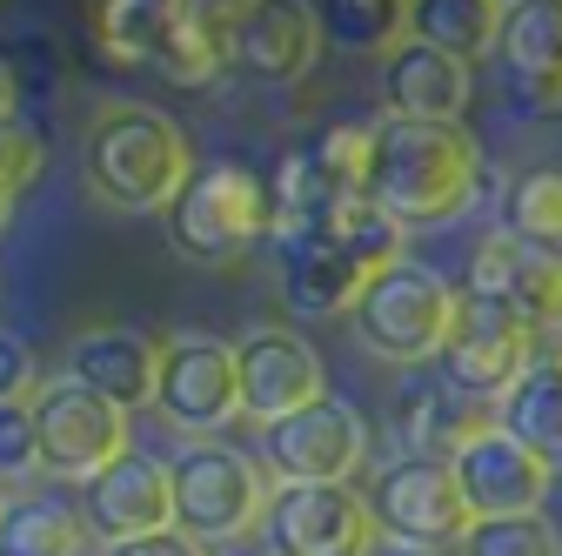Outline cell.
Segmentation results:
<instances>
[{
  "label": "cell",
  "mask_w": 562,
  "mask_h": 556,
  "mask_svg": "<svg viewBox=\"0 0 562 556\" xmlns=\"http://www.w3.org/2000/svg\"><path fill=\"white\" fill-rule=\"evenodd\" d=\"M449 469H456V482H462V497H469L475 523H496V516H542L549 482H555V469H549L536 449H522L509 430H482Z\"/></svg>",
  "instance_id": "cell-16"
},
{
  "label": "cell",
  "mask_w": 562,
  "mask_h": 556,
  "mask_svg": "<svg viewBox=\"0 0 562 556\" xmlns=\"http://www.w3.org/2000/svg\"><path fill=\"white\" fill-rule=\"evenodd\" d=\"M369 516L382 543H402V549H462V536L475 530L456 469L436 456H389L369 476Z\"/></svg>",
  "instance_id": "cell-8"
},
{
  "label": "cell",
  "mask_w": 562,
  "mask_h": 556,
  "mask_svg": "<svg viewBox=\"0 0 562 556\" xmlns=\"http://www.w3.org/2000/svg\"><path fill=\"white\" fill-rule=\"evenodd\" d=\"M155 409L188 436L207 443L222 436L235 415H241V369H235V342L222 335H161V369H155Z\"/></svg>",
  "instance_id": "cell-9"
},
{
  "label": "cell",
  "mask_w": 562,
  "mask_h": 556,
  "mask_svg": "<svg viewBox=\"0 0 562 556\" xmlns=\"http://www.w3.org/2000/svg\"><path fill=\"white\" fill-rule=\"evenodd\" d=\"M456 309H462V289H449L429 262L402 255L395 268H382L375 282L362 289V302H356V342L375 363H395V369L436 363L449 329H456Z\"/></svg>",
  "instance_id": "cell-7"
},
{
  "label": "cell",
  "mask_w": 562,
  "mask_h": 556,
  "mask_svg": "<svg viewBox=\"0 0 562 556\" xmlns=\"http://www.w3.org/2000/svg\"><path fill=\"white\" fill-rule=\"evenodd\" d=\"M41 469L34 443V402H0V482H21Z\"/></svg>",
  "instance_id": "cell-30"
},
{
  "label": "cell",
  "mask_w": 562,
  "mask_h": 556,
  "mask_svg": "<svg viewBox=\"0 0 562 556\" xmlns=\"http://www.w3.org/2000/svg\"><path fill=\"white\" fill-rule=\"evenodd\" d=\"M94 530L60 497H8L0 503V556H88Z\"/></svg>",
  "instance_id": "cell-24"
},
{
  "label": "cell",
  "mask_w": 562,
  "mask_h": 556,
  "mask_svg": "<svg viewBox=\"0 0 562 556\" xmlns=\"http://www.w3.org/2000/svg\"><path fill=\"white\" fill-rule=\"evenodd\" d=\"M496 430H509L522 449L562 469V349H536L529 376L496 402Z\"/></svg>",
  "instance_id": "cell-23"
},
{
  "label": "cell",
  "mask_w": 562,
  "mask_h": 556,
  "mask_svg": "<svg viewBox=\"0 0 562 556\" xmlns=\"http://www.w3.org/2000/svg\"><path fill=\"white\" fill-rule=\"evenodd\" d=\"M322 41H335L341 54H395L408 41V0H328L315 8Z\"/></svg>",
  "instance_id": "cell-26"
},
{
  "label": "cell",
  "mask_w": 562,
  "mask_h": 556,
  "mask_svg": "<svg viewBox=\"0 0 562 556\" xmlns=\"http://www.w3.org/2000/svg\"><path fill=\"white\" fill-rule=\"evenodd\" d=\"M168 482H175V530L194 536L201 549H235V543L261 536L274 482L255 456L228 449L222 436L188 443L168 463Z\"/></svg>",
  "instance_id": "cell-6"
},
{
  "label": "cell",
  "mask_w": 562,
  "mask_h": 556,
  "mask_svg": "<svg viewBox=\"0 0 562 556\" xmlns=\"http://www.w3.org/2000/svg\"><path fill=\"white\" fill-rule=\"evenodd\" d=\"M482 430H496V409L462 402L456 389H415V396H402V409H395L402 456H436V463H456Z\"/></svg>",
  "instance_id": "cell-22"
},
{
  "label": "cell",
  "mask_w": 562,
  "mask_h": 556,
  "mask_svg": "<svg viewBox=\"0 0 562 556\" xmlns=\"http://www.w3.org/2000/svg\"><path fill=\"white\" fill-rule=\"evenodd\" d=\"M536 349H542V335H529L503 302H475V296H462L456 329H449V342H442L436 369H442V389H456L462 402L496 409V402L529 376Z\"/></svg>",
  "instance_id": "cell-12"
},
{
  "label": "cell",
  "mask_w": 562,
  "mask_h": 556,
  "mask_svg": "<svg viewBox=\"0 0 562 556\" xmlns=\"http://www.w3.org/2000/svg\"><path fill=\"white\" fill-rule=\"evenodd\" d=\"M228 54H235V75L289 88V81L308 75L315 54H322V21H315V8H268V0L248 8V0H235Z\"/></svg>",
  "instance_id": "cell-19"
},
{
  "label": "cell",
  "mask_w": 562,
  "mask_h": 556,
  "mask_svg": "<svg viewBox=\"0 0 562 556\" xmlns=\"http://www.w3.org/2000/svg\"><path fill=\"white\" fill-rule=\"evenodd\" d=\"M161 235L194 268H235L274 235L268 181L241 162H207L188 175V188L161 208Z\"/></svg>",
  "instance_id": "cell-5"
},
{
  "label": "cell",
  "mask_w": 562,
  "mask_h": 556,
  "mask_svg": "<svg viewBox=\"0 0 562 556\" xmlns=\"http://www.w3.org/2000/svg\"><path fill=\"white\" fill-rule=\"evenodd\" d=\"M34 443H41V469L60 482H94L101 469H114L134 443H127V409L101 402L81 382H41L34 389Z\"/></svg>",
  "instance_id": "cell-11"
},
{
  "label": "cell",
  "mask_w": 562,
  "mask_h": 556,
  "mask_svg": "<svg viewBox=\"0 0 562 556\" xmlns=\"http://www.w3.org/2000/svg\"><path fill=\"white\" fill-rule=\"evenodd\" d=\"M34 389H41V363H34V349H27L21 335L0 329V402H34Z\"/></svg>",
  "instance_id": "cell-31"
},
{
  "label": "cell",
  "mask_w": 562,
  "mask_h": 556,
  "mask_svg": "<svg viewBox=\"0 0 562 556\" xmlns=\"http://www.w3.org/2000/svg\"><path fill=\"white\" fill-rule=\"evenodd\" d=\"M228 21L235 8H201V0H108L94 14V41L121 67H155L175 88H207L235 67Z\"/></svg>",
  "instance_id": "cell-4"
},
{
  "label": "cell",
  "mask_w": 562,
  "mask_h": 556,
  "mask_svg": "<svg viewBox=\"0 0 562 556\" xmlns=\"http://www.w3.org/2000/svg\"><path fill=\"white\" fill-rule=\"evenodd\" d=\"M215 556H274L268 543H235V549H215Z\"/></svg>",
  "instance_id": "cell-34"
},
{
  "label": "cell",
  "mask_w": 562,
  "mask_h": 556,
  "mask_svg": "<svg viewBox=\"0 0 562 556\" xmlns=\"http://www.w3.org/2000/svg\"><path fill=\"white\" fill-rule=\"evenodd\" d=\"M235 369H241V415L248 423H281L308 402L328 396V369L315 356V342L295 329H255L235 342Z\"/></svg>",
  "instance_id": "cell-15"
},
{
  "label": "cell",
  "mask_w": 562,
  "mask_h": 556,
  "mask_svg": "<svg viewBox=\"0 0 562 556\" xmlns=\"http://www.w3.org/2000/svg\"><path fill=\"white\" fill-rule=\"evenodd\" d=\"M456 556H562V530L549 516H496L475 523Z\"/></svg>",
  "instance_id": "cell-28"
},
{
  "label": "cell",
  "mask_w": 562,
  "mask_h": 556,
  "mask_svg": "<svg viewBox=\"0 0 562 556\" xmlns=\"http://www.w3.org/2000/svg\"><path fill=\"white\" fill-rule=\"evenodd\" d=\"M268 248L281 275V302L295 315H356L362 289L402 262V229L369 201H335L308 208L295 222H274Z\"/></svg>",
  "instance_id": "cell-1"
},
{
  "label": "cell",
  "mask_w": 562,
  "mask_h": 556,
  "mask_svg": "<svg viewBox=\"0 0 562 556\" xmlns=\"http://www.w3.org/2000/svg\"><path fill=\"white\" fill-rule=\"evenodd\" d=\"M101 556H215V549H201V543L181 536V530H161V536H140V543H114V549H101Z\"/></svg>",
  "instance_id": "cell-32"
},
{
  "label": "cell",
  "mask_w": 562,
  "mask_h": 556,
  "mask_svg": "<svg viewBox=\"0 0 562 556\" xmlns=\"http://www.w3.org/2000/svg\"><path fill=\"white\" fill-rule=\"evenodd\" d=\"M503 21H509L503 0H415L408 8V34L415 41H429V47H442V54H456L469 67L488 47H503Z\"/></svg>",
  "instance_id": "cell-25"
},
{
  "label": "cell",
  "mask_w": 562,
  "mask_h": 556,
  "mask_svg": "<svg viewBox=\"0 0 562 556\" xmlns=\"http://www.w3.org/2000/svg\"><path fill=\"white\" fill-rule=\"evenodd\" d=\"M503 67H509V108L529 121L562 114V0H522L503 21Z\"/></svg>",
  "instance_id": "cell-20"
},
{
  "label": "cell",
  "mask_w": 562,
  "mask_h": 556,
  "mask_svg": "<svg viewBox=\"0 0 562 556\" xmlns=\"http://www.w3.org/2000/svg\"><path fill=\"white\" fill-rule=\"evenodd\" d=\"M41 168H47V142L34 127L8 121V127H0V229H8V215H14V201L27 194V181H41Z\"/></svg>",
  "instance_id": "cell-29"
},
{
  "label": "cell",
  "mask_w": 562,
  "mask_h": 556,
  "mask_svg": "<svg viewBox=\"0 0 562 556\" xmlns=\"http://www.w3.org/2000/svg\"><path fill=\"white\" fill-rule=\"evenodd\" d=\"M194 148L175 114L148 101H101L81 142V181L114 215H161V208L188 188Z\"/></svg>",
  "instance_id": "cell-3"
},
{
  "label": "cell",
  "mask_w": 562,
  "mask_h": 556,
  "mask_svg": "<svg viewBox=\"0 0 562 556\" xmlns=\"http://www.w3.org/2000/svg\"><path fill=\"white\" fill-rule=\"evenodd\" d=\"M261 543L274 556H375L382 530L356 482H274Z\"/></svg>",
  "instance_id": "cell-10"
},
{
  "label": "cell",
  "mask_w": 562,
  "mask_h": 556,
  "mask_svg": "<svg viewBox=\"0 0 562 556\" xmlns=\"http://www.w3.org/2000/svg\"><path fill=\"white\" fill-rule=\"evenodd\" d=\"M503 235L562 248V168H522L503 188Z\"/></svg>",
  "instance_id": "cell-27"
},
{
  "label": "cell",
  "mask_w": 562,
  "mask_h": 556,
  "mask_svg": "<svg viewBox=\"0 0 562 556\" xmlns=\"http://www.w3.org/2000/svg\"><path fill=\"white\" fill-rule=\"evenodd\" d=\"M362 463H369V423L341 396H322L261 430V469L274 482H356Z\"/></svg>",
  "instance_id": "cell-13"
},
{
  "label": "cell",
  "mask_w": 562,
  "mask_h": 556,
  "mask_svg": "<svg viewBox=\"0 0 562 556\" xmlns=\"http://www.w3.org/2000/svg\"><path fill=\"white\" fill-rule=\"evenodd\" d=\"M0 503H8V497H0Z\"/></svg>",
  "instance_id": "cell-35"
},
{
  "label": "cell",
  "mask_w": 562,
  "mask_h": 556,
  "mask_svg": "<svg viewBox=\"0 0 562 556\" xmlns=\"http://www.w3.org/2000/svg\"><path fill=\"white\" fill-rule=\"evenodd\" d=\"M155 369H161V335L140 329H81L67 342V382L94 389L114 409H140L155 402Z\"/></svg>",
  "instance_id": "cell-21"
},
{
  "label": "cell",
  "mask_w": 562,
  "mask_h": 556,
  "mask_svg": "<svg viewBox=\"0 0 562 556\" xmlns=\"http://www.w3.org/2000/svg\"><path fill=\"white\" fill-rule=\"evenodd\" d=\"M81 516H88V530H94L108 549L175 530V482H168V463L148 456V449H127L114 469H101V476L88 482Z\"/></svg>",
  "instance_id": "cell-17"
},
{
  "label": "cell",
  "mask_w": 562,
  "mask_h": 556,
  "mask_svg": "<svg viewBox=\"0 0 562 556\" xmlns=\"http://www.w3.org/2000/svg\"><path fill=\"white\" fill-rule=\"evenodd\" d=\"M475 302H503L529 335H555L562 329V248L549 242H522V235H482L469 255V289Z\"/></svg>",
  "instance_id": "cell-14"
},
{
  "label": "cell",
  "mask_w": 562,
  "mask_h": 556,
  "mask_svg": "<svg viewBox=\"0 0 562 556\" xmlns=\"http://www.w3.org/2000/svg\"><path fill=\"white\" fill-rule=\"evenodd\" d=\"M475 101V75L469 60L429 47V41H402L389 60H382V108L389 121H429V127H462Z\"/></svg>",
  "instance_id": "cell-18"
},
{
  "label": "cell",
  "mask_w": 562,
  "mask_h": 556,
  "mask_svg": "<svg viewBox=\"0 0 562 556\" xmlns=\"http://www.w3.org/2000/svg\"><path fill=\"white\" fill-rule=\"evenodd\" d=\"M482 188H488V162H482V142L469 127L389 121V114L369 127V181H362V194L402 235L462 222L482 201Z\"/></svg>",
  "instance_id": "cell-2"
},
{
  "label": "cell",
  "mask_w": 562,
  "mask_h": 556,
  "mask_svg": "<svg viewBox=\"0 0 562 556\" xmlns=\"http://www.w3.org/2000/svg\"><path fill=\"white\" fill-rule=\"evenodd\" d=\"M14 121V75H8V60H0V127Z\"/></svg>",
  "instance_id": "cell-33"
}]
</instances>
